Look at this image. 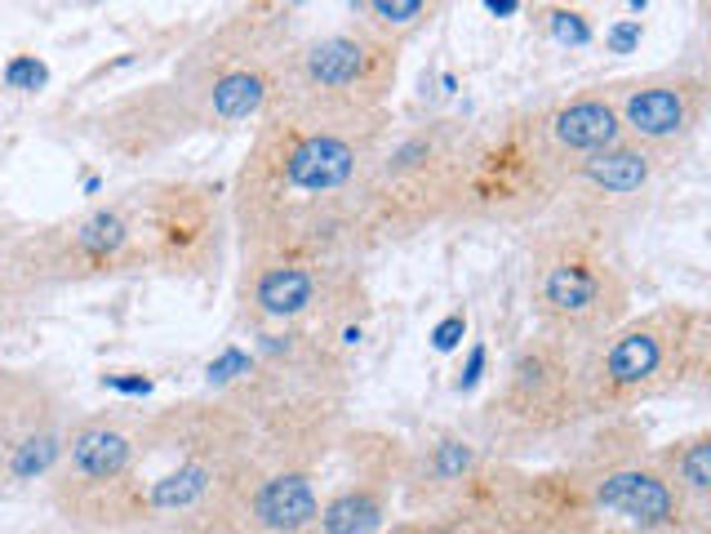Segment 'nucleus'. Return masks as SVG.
I'll return each mask as SVG.
<instances>
[{
    "instance_id": "obj_12",
    "label": "nucleus",
    "mask_w": 711,
    "mask_h": 534,
    "mask_svg": "<svg viewBox=\"0 0 711 534\" xmlns=\"http://www.w3.org/2000/svg\"><path fill=\"white\" fill-rule=\"evenodd\" d=\"M694 312L699 308H685V303H663L641 317L632 312L614 334L587 348L583 357L587 419L596 424L627 419L645 401H659L685 388Z\"/></svg>"
},
{
    "instance_id": "obj_7",
    "label": "nucleus",
    "mask_w": 711,
    "mask_h": 534,
    "mask_svg": "<svg viewBox=\"0 0 711 534\" xmlns=\"http://www.w3.org/2000/svg\"><path fill=\"white\" fill-rule=\"evenodd\" d=\"M294 45L299 36L285 4H241L178 54L169 80L187 94L201 129L259 125L281 98Z\"/></svg>"
},
{
    "instance_id": "obj_21",
    "label": "nucleus",
    "mask_w": 711,
    "mask_h": 534,
    "mask_svg": "<svg viewBox=\"0 0 711 534\" xmlns=\"http://www.w3.org/2000/svg\"><path fill=\"white\" fill-rule=\"evenodd\" d=\"M668 161L636 147V143H619L614 152H601L592 161H583L578 169H569L565 178V196L556 210H569V214H587V219H601L619 205V201H632L641 192H650V183L659 178Z\"/></svg>"
},
{
    "instance_id": "obj_1",
    "label": "nucleus",
    "mask_w": 711,
    "mask_h": 534,
    "mask_svg": "<svg viewBox=\"0 0 711 534\" xmlns=\"http://www.w3.org/2000/svg\"><path fill=\"white\" fill-rule=\"evenodd\" d=\"M259 464L250 424L218 397L80 415L49 504L80 534H205Z\"/></svg>"
},
{
    "instance_id": "obj_35",
    "label": "nucleus",
    "mask_w": 711,
    "mask_h": 534,
    "mask_svg": "<svg viewBox=\"0 0 711 534\" xmlns=\"http://www.w3.org/2000/svg\"><path fill=\"white\" fill-rule=\"evenodd\" d=\"M690 534H711V508H703V513L690 517Z\"/></svg>"
},
{
    "instance_id": "obj_9",
    "label": "nucleus",
    "mask_w": 711,
    "mask_h": 534,
    "mask_svg": "<svg viewBox=\"0 0 711 534\" xmlns=\"http://www.w3.org/2000/svg\"><path fill=\"white\" fill-rule=\"evenodd\" d=\"M369 312V285L360 254H245L236 272V326L245 334L308 330L360 339Z\"/></svg>"
},
{
    "instance_id": "obj_8",
    "label": "nucleus",
    "mask_w": 711,
    "mask_h": 534,
    "mask_svg": "<svg viewBox=\"0 0 711 534\" xmlns=\"http://www.w3.org/2000/svg\"><path fill=\"white\" fill-rule=\"evenodd\" d=\"M471 143L476 125L458 116H427L391 129L364 187V210H360L364 254L391 241H409L436 223H454Z\"/></svg>"
},
{
    "instance_id": "obj_25",
    "label": "nucleus",
    "mask_w": 711,
    "mask_h": 534,
    "mask_svg": "<svg viewBox=\"0 0 711 534\" xmlns=\"http://www.w3.org/2000/svg\"><path fill=\"white\" fill-rule=\"evenodd\" d=\"M538 22H543V31H547L552 40H561V45H569V49H583V45L596 40V22H592V13L578 9V4H543V9H538Z\"/></svg>"
},
{
    "instance_id": "obj_33",
    "label": "nucleus",
    "mask_w": 711,
    "mask_h": 534,
    "mask_svg": "<svg viewBox=\"0 0 711 534\" xmlns=\"http://www.w3.org/2000/svg\"><path fill=\"white\" fill-rule=\"evenodd\" d=\"M699 13H703V62H699V67L708 71V80H711V4H703Z\"/></svg>"
},
{
    "instance_id": "obj_20",
    "label": "nucleus",
    "mask_w": 711,
    "mask_h": 534,
    "mask_svg": "<svg viewBox=\"0 0 711 534\" xmlns=\"http://www.w3.org/2000/svg\"><path fill=\"white\" fill-rule=\"evenodd\" d=\"M538 125H543V138H547L552 156L565 165V174L578 169L583 161H592V156L614 152L619 143H627L619 107H614V98H610L605 85H587L578 94L538 103Z\"/></svg>"
},
{
    "instance_id": "obj_24",
    "label": "nucleus",
    "mask_w": 711,
    "mask_h": 534,
    "mask_svg": "<svg viewBox=\"0 0 711 534\" xmlns=\"http://www.w3.org/2000/svg\"><path fill=\"white\" fill-rule=\"evenodd\" d=\"M440 13L436 0H356L352 22L405 45L409 36H418L422 27H431V18Z\"/></svg>"
},
{
    "instance_id": "obj_15",
    "label": "nucleus",
    "mask_w": 711,
    "mask_h": 534,
    "mask_svg": "<svg viewBox=\"0 0 711 534\" xmlns=\"http://www.w3.org/2000/svg\"><path fill=\"white\" fill-rule=\"evenodd\" d=\"M605 89L619 107L623 138L663 156V161L685 152L690 138L711 116V80L708 71L694 67V62L659 67V71L627 76V80H610Z\"/></svg>"
},
{
    "instance_id": "obj_23",
    "label": "nucleus",
    "mask_w": 711,
    "mask_h": 534,
    "mask_svg": "<svg viewBox=\"0 0 711 534\" xmlns=\"http://www.w3.org/2000/svg\"><path fill=\"white\" fill-rule=\"evenodd\" d=\"M654 459L668 473V482L676 486L690 517L711 508V424L668 441V446H654Z\"/></svg>"
},
{
    "instance_id": "obj_26",
    "label": "nucleus",
    "mask_w": 711,
    "mask_h": 534,
    "mask_svg": "<svg viewBox=\"0 0 711 534\" xmlns=\"http://www.w3.org/2000/svg\"><path fill=\"white\" fill-rule=\"evenodd\" d=\"M685 388L711 397V308L694 312V334H690V370H685Z\"/></svg>"
},
{
    "instance_id": "obj_4",
    "label": "nucleus",
    "mask_w": 711,
    "mask_h": 534,
    "mask_svg": "<svg viewBox=\"0 0 711 534\" xmlns=\"http://www.w3.org/2000/svg\"><path fill=\"white\" fill-rule=\"evenodd\" d=\"M498 534H690V513L627 419L601 424L552 468H507Z\"/></svg>"
},
{
    "instance_id": "obj_34",
    "label": "nucleus",
    "mask_w": 711,
    "mask_h": 534,
    "mask_svg": "<svg viewBox=\"0 0 711 534\" xmlns=\"http://www.w3.org/2000/svg\"><path fill=\"white\" fill-rule=\"evenodd\" d=\"M485 9L498 13V18H507V13H520L525 4H520V0H485Z\"/></svg>"
},
{
    "instance_id": "obj_31",
    "label": "nucleus",
    "mask_w": 711,
    "mask_h": 534,
    "mask_svg": "<svg viewBox=\"0 0 711 534\" xmlns=\"http://www.w3.org/2000/svg\"><path fill=\"white\" fill-rule=\"evenodd\" d=\"M480 375H485V343H476V348L467 352V366L458 370V383H454V388H458V392L467 397V392H471V388L480 383Z\"/></svg>"
},
{
    "instance_id": "obj_32",
    "label": "nucleus",
    "mask_w": 711,
    "mask_h": 534,
    "mask_svg": "<svg viewBox=\"0 0 711 534\" xmlns=\"http://www.w3.org/2000/svg\"><path fill=\"white\" fill-rule=\"evenodd\" d=\"M103 388H120L129 397H147L152 392V379H116V375H103Z\"/></svg>"
},
{
    "instance_id": "obj_6",
    "label": "nucleus",
    "mask_w": 711,
    "mask_h": 534,
    "mask_svg": "<svg viewBox=\"0 0 711 534\" xmlns=\"http://www.w3.org/2000/svg\"><path fill=\"white\" fill-rule=\"evenodd\" d=\"M525 294L538 334L596 348L632 317V281L610 241V223L552 210L529 245Z\"/></svg>"
},
{
    "instance_id": "obj_16",
    "label": "nucleus",
    "mask_w": 711,
    "mask_h": 534,
    "mask_svg": "<svg viewBox=\"0 0 711 534\" xmlns=\"http://www.w3.org/2000/svg\"><path fill=\"white\" fill-rule=\"evenodd\" d=\"M339 450L348 468L334 486H321V534H382L405 486L409 446L378 428H348Z\"/></svg>"
},
{
    "instance_id": "obj_10",
    "label": "nucleus",
    "mask_w": 711,
    "mask_h": 534,
    "mask_svg": "<svg viewBox=\"0 0 711 534\" xmlns=\"http://www.w3.org/2000/svg\"><path fill=\"white\" fill-rule=\"evenodd\" d=\"M583 357L587 348H569L534 330L480 406L485 455L516 464V455L578 433L587 424Z\"/></svg>"
},
{
    "instance_id": "obj_5",
    "label": "nucleus",
    "mask_w": 711,
    "mask_h": 534,
    "mask_svg": "<svg viewBox=\"0 0 711 534\" xmlns=\"http://www.w3.org/2000/svg\"><path fill=\"white\" fill-rule=\"evenodd\" d=\"M254 433L263 459L325 468L348 437V352L339 339L308 330L250 334L245 370L214 392Z\"/></svg>"
},
{
    "instance_id": "obj_3",
    "label": "nucleus",
    "mask_w": 711,
    "mask_h": 534,
    "mask_svg": "<svg viewBox=\"0 0 711 534\" xmlns=\"http://www.w3.org/2000/svg\"><path fill=\"white\" fill-rule=\"evenodd\" d=\"M232 241L227 187L210 178H143L80 214L31 227V263L49 290L103 281H210Z\"/></svg>"
},
{
    "instance_id": "obj_18",
    "label": "nucleus",
    "mask_w": 711,
    "mask_h": 534,
    "mask_svg": "<svg viewBox=\"0 0 711 534\" xmlns=\"http://www.w3.org/2000/svg\"><path fill=\"white\" fill-rule=\"evenodd\" d=\"M321 473L263 459L205 534H321Z\"/></svg>"
},
{
    "instance_id": "obj_13",
    "label": "nucleus",
    "mask_w": 711,
    "mask_h": 534,
    "mask_svg": "<svg viewBox=\"0 0 711 534\" xmlns=\"http://www.w3.org/2000/svg\"><path fill=\"white\" fill-rule=\"evenodd\" d=\"M400 49L360 22L308 36L285 58L281 98L325 111H387L400 80Z\"/></svg>"
},
{
    "instance_id": "obj_14",
    "label": "nucleus",
    "mask_w": 711,
    "mask_h": 534,
    "mask_svg": "<svg viewBox=\"0 0 711 534\" xmlns=\"http://www.w3.org/2000/svg\"><path fill=\"white\" fill-rule=\"evenodd\" d=\"M80 410L58 379L0 361V495L49 482Z\"/></svg>"
},
{
    "instance_id": "obj_17",
    "label": "nucleus",
    "mask_w": 711,
    "mask_h": 534,
    "mask_svg": "<svg viewBox=\"0 0 711 534\" xmlns=\"http://www.w3.org/2000/svg\"><path fill=\"white\" fill-rule=\"evenodd\" d=\"M196 129H201V120L174 80L129 89V94L80 116V134H89L103 152H111L120 161H152V156L178 147L183 138H192Z\"/></svg>"
},
{
    "instance_id": "obj_28",
    "label": "nucleus",
    "mask_w": 711,
    "mask_h": 534,
    "mask_svg": "<svg viewBox=\"0 0 711 534\" xmlns=\"http://www.w3.org/2000/svg\"><path fill=\"white\" fill-rule=\"evenodd\" d=\"M45 80H49V71H45V62H40V58H31V54H18V58H9V62H4V85H9V89L36 94Z\"/></svg>"
},
{
    "instance_id": "obj_11",
    "label": "nucleus",
    "mask_w": 711,
    "mask_h": 534,
    "mask_svg": "<svg viewBox=\"0 0 711 534\" xmlns=\"http://www.w3.org/2000/svg\"><path fill=\"white\" fill-rule=\"evenodd\" d=\"M565 178L543 138L538 107L507 111L489 129H476L454 223H538L561 205Z\"/></svg>"
},
{
    "instance_id": "obj_19",
    "label": "nucleus",
    "mask_w": 711,
    "mask_h": 534,
    "mask_svg": "<svg viewBox=\"0 0 711 534\" xmlns=\"http://www.w3.org/2000/svg\"><path fill=\"white\" fill-rule=\"evenodd\" d=\"M485 459H489L485 446L458 433H431L427 441L409 446L405 486H400L409 517H449L462 504V495L471 491Z\"/></svg>"
},
{
    "instance_id": "obj_27",
    "label": "nucleus",
    "mask_w": 711,
    "mask_h": 534,
    "mask_svg": "<svg viewBox=\"0 0 711 534\" xmlns=\"http://www.w3.org/2000/svg\"><path fill=\"white\" fill-rule=\"evenodd\" d=\"M382 534H494L489 526L471 522V517H405L391 522Z\"/></svg>"
},
{
    "instance_id": "obj_30",
    "label": "nucleus",
    "mask_w": 711,
    "mask_h": 534,
    "mask_svg": "<svg viewBox=\"0 0 711 534\" xmlns=\"http://www.w3.org/2000/svg\"><path fill=\"white\" fill-rule=\"evenodd\" d=\"M462 334H467V312H449L445 321H436L431 348H436V352H454V348L462 343Z\"/></svg>"
},
{
    "instance_id": "obj_2",
    "label": "nucleus",
    "mask_w": 711,
    "mask_h": 534,
    "mask_svg": "<svg viewBox=\"0 0 711 534\" xmlns=\"http://www.w3.org/2000/svg\"><path fill=\"white\" fill-rule=\"evenodd\" d=\"M396 120L276 98L227 183L232 241L245 254H360V210Z\"/></svg>"
},
{
    "instance_id": "obj_22",
    "label": "nucleus",
    "mask_w": 711,
    "mask_h": 534,
    "mask_svg": "<svg viewBox=\"0 0 711 534\" xmlns=\"http://www.w3.org/2000/svg\"><path fill=\"white\" fill-rule=\"evenodd\" d=\"M40 294L45 285L31 263V227L0 223V343L22 326Z\"/></svg>"
},
{
    "instance_id": "obj_29",
    "label": "nucleus",
    "mask_w": 711,
    "mask_h": 534,
    "mask_svg": "<svg viewBox=\"0 0 711 534\" xmlns=\"http://www.w3.org/2000/svg\"><path fill=\"white\" fill-rule=\"evenodd\" d=\"M641 36H645L641 18H623V22H614V27L605 31V49H610V54H632V49L641 45Z\"/></svg>"
}]
</instances>
